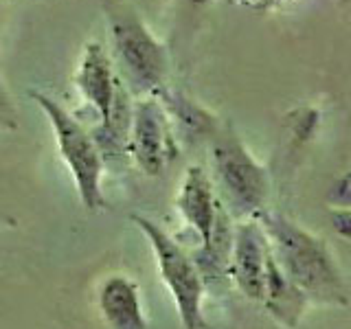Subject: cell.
<instances>
[{
  "instance_id": "cell-1",
  "label": "cell",
  "mask_w": 351,
  "mask_h": 329,
  "mask_svg": "<svg viewBox=\"0 0 351 329\" xmlns=\"http://www.w3.org/2000/svg\"><path fill=\"white\" fill-rule=\"evenodd\" d=\"M257 219L272 244L274 261L296 288L325 301H343V285L321 241L283 215L261 211Z\"/></svg>"
},
{
  "instance_id": "cell-2",
  "label": "cell",
  "mask_w": 351,
  "mask_h": 329,
  "mask_svg": "<svg viewBox=\"0 0 351 329\" xmlns=\"http://www.w3.org/2000/svg\"><path fill=\"white\" fill-rule=\"evenodd\" d=\"M143 235L147 237L149 246L156 255L158 272L162 283L173 296L176 310H178L180 323L184 329H206L204 316H202V296H204V281L200 270L195 268L193 259L178 246L167 230L160 228L156 222L143 217V215H130Z\"/></svg>"
},
{
  "instance_id": "cell-12",
  "label": "cell",
  "mask_w": 351,
  "mask_h": 329,
  "mask_svg": "<svg viewBox=\"0 0 351 329\" xmlns=\"http://www.w3.org/2000/svg\"><path fill=\"white\" fill-rule=\"evenodd\" d=\"M336 202L345 204V206H351V175H347V178L340 182V186L336 189Z\"/></svg>"
},
{
  "instance_id": "cell-10",
  "label": "cell",
  "mask_w": 351,
  "mask_h": 329,
  "mask_svg": "<svg viewBox=\"0 0 351 329\" xmlns=\"http://www.w3.org/2000/svg\"><path fill=\"white\" fill-rule=\"evenodd\" d=\"M263 303L272 314H277L285 325L294 327L296 318L301 316L305 294L281 272L279 263L274 261L270 246L266 255V283H263Z\"/></svg>"
},
{
  "instance_id": "cell-11",
  "label": "cell",
  "mask_w": 351,
  "mask_h": 329,
  "mask_svg": "<svg viewBox=\"0 0 351 329\" xmlns=\"http://www.w3.org/2000/svg\"><path fill=\"white\" fill-rule=\"evenodd\" d=\"M0 125L3 127H16V114H14V108L7 101V97L0 88Z\"/></svg>"
},
{
  "instance_id": "cell-4",
  "label": "cell",
  "mask_w": 351,
  "mask_h": 329,
  "mask_svg": "<svg viewBox=\"0 0 351 329\" xmlns=\"http://www.w3.org/2000/svg\"><path fill=\"white\" fill-rule=\"evenodd\" d=\"M213 164L230 206L241 215L261 213L268 195V178L235 136H222L213 145Z\"/></svg>"
},
{
  "instance_id": "cell-7",
  "label": "cell",
  "mask_w": 351,
  "mask_h": 329,
  "mask_svg": "<svg viewBox=\"0 0 351 329\" xmlns=\"http://www.w3.org/2000/svg\"><path fill=\"white\" fill-rule=\"evenodd\" d=\"M266 255L268 241L263 230L255 224H241L233 237V257L230 270L244 292L252 301H263V283H266Z\"/></svg>"
},
{
  "instance_id": "cell-6",
  "label": "cell",
  "mask_w": 351,
  "mask_h": 329,
  "mask_svg": "<svg viewBox=\"0 0 351 329\" xmlns=\"http://www.w3.org/2000/svg\"><path fill=\"white\" fill-rule=\"evenodd\" d=\"M114 40L125 69L138 88H156L165 73V55L158 44L136 20H119L114 25Z\"/></svg>"
},
{
  "instance_id": "cell-13",
  "label": "cell",
  "mask_w": 351,
  "mask_h": 329,
  "mask_svg": "<svg viewBox=\"0 0 351 329\" xmlns=\"http://www.w3.org/2000/svg\"><path fill=\"white\" fill-rule=\"evenodd\" d=\"M334 222H336V228H338V233H340V235L351 237V211H347V213H338V215L334 217Z\"/></svg>"
},
{
  "instance_id": "cell-9",
  "label": "cell",
  "mask_w": 351,
  "mask_h": 329,
  "mask_svg": "<svg viewBox=\"0 0 351 329\" xmlns=\"http://www.w3.org/2000/svg\"><path fill=\"white\" fill-rule=\"evenodd\" d=\"M77 82H80V90L88 99V103H90L97 110V114L101 117V127H106L117 99L123 93H121L117 77L110 71V64L106 60L101 47L90 44V47L86 49L82 69H80V80Z\"/></svg>"
},
{
  "instance_id": "cell-3",
  "label": "cell",
  "mask_w": 351,
  "mask_h": 329,
  "mask_svg": "<svg viewBox=\"0 0 351 329\" xmlns=\"http://www.w3.org/2000/svg\"><path fill=\"white\" fill-rule=\"evenodd\" d=\"M31 95L51 121V125L55 130V138H58L60 145V154L66 160V164H69L84 208L90 213L99 211L101 206H106L101 195L104 156L99 151V143L64 108L55 103L51 97L40 93H31Z\"/></svg>"
},
{
  "instance_id": "cell-5",
  "label": "cell",
  "mask_w": 351,
  "mask_h": 329,
  "mask_svg": "<svg viewBox=\"0 0 351 329\" xmlns=\"http://www.w3.org/2000/svg\"><path fill=\"white\" fill-rule=\"evenodd\" d=\"M128 143L136 164L147 175H158L165 169V162L171 156V138L158 101L145 99L134 106Z\"/></svg>"
},
{
  "instance_id": "cell-8",
  "label": "cell",
  "mask_w": 351,
  "mask_h": 329,
  "mask_svg": "<svg viewBox=\"0 0 351 329\" xmlns=\"http://www.w3.org/2000/svg\"><path fill=\"white\" fill-rule=\"evenodd\" d=\"M99 310L110 329H147L136 281L128 274H110L99 288Z\"/></svg>"
}]
</instances>
